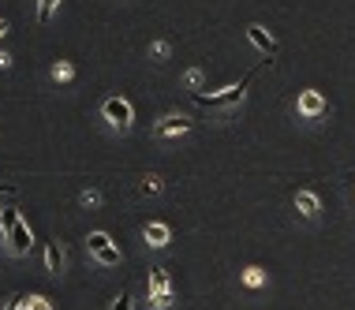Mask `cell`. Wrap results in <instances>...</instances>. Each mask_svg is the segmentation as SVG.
I'll return each instance as SVG.
<instances>
[{
    "label": "cell",
    "mask_w": 355,
    "mask_h": 310,
    "mask_svg": "<svg viewBox=\"0 0 355 310\" xmlns=\"http://www.w3.org/2000/svg\"><path fill=\"white\" fill-rule=\"evenodd\" d=\"M0 232H4L8 239V250L12 255H31L34 247V236H31V225H26L23 217H19V209H0Z\"/></svg>",
    "instance_id": "obj_1"
},
{
    "label": "cell",
    "mask_w": 355,
    "mask_h": 310,
    "mask_svg": "<svg viewBox=\"0 0 355 310\" xmlns=\"http://www.w3.org/2000/svg\"><path fill=\"white\" fill-rule=\"evenodd\" d=\"M101 120L109 123V131L116 135H128L131 123H135V109H131L128 98H120V94H112V98L101 101Z\"/></svg>",
    "instance_id": "obj_2"
},
{
    "label": "cell",
    "mask_w": 355,
    "mask_h": 310,
    "mask_svg": "<svg viewBox=\"0 0 355 310\" xmlns=\"http://www.w3.org/2000/svg\"><path fill=\"white\" fill-rule=\"evenodd\" d=\"M254 75L258 71H251V75H243L236 86H228V90H220V94H195V101L202 105V109H236L239 101H243V94H247V86L254 83Z\"/></svg>",
    "instance_id": "obj_3"
},
{
    "label": "cell",
    "mask_w": 355,
    "mask_h": 310,
    "mask_svg": "<svg viewBox=\"0 0 355 310\" xmlns=\"http://www.w3.org/2000/svg\"><path fill=\"white\" fill-rule=\"evenodd\" d=\"M176 292H172V277L165 266H150V310H172Z\"/></svg>",
    "instance_id": "obj_4"
},
{
    "label": "cell",
    "mask_w": 355,
    "mask_h": 310,
    "mask_svg": "<svg viewBox=\"0 0 355 310\" xmlns=\"http://www.w3.org/2000/svg\"><path fill=\"white\" fill-rule=\"evenodd\" d=\"M86 250H90L94 261H101V266H120V258H123L120 247L112 243L105 232H90V236H86Z\"/></svg>",
    "instance_id": "obj_5"
},
{
    "label": "cell",
    "mask_w": 355,
    "mask_h": 310,
    "mask_svg": "<svg viewBox=\"0 0 355 310\" xmlns=\"http://www.w3.org/2000/svg\"><path fill=\"white\" fill-rule=\"evenodd\" d=\"M191 128H195V120H191V116H184V112H165L157 123H153V135H157V139H176V135H187Z\"/></svg>",
    "instance_id": "obj_6"
},
{
    "label": "cell",
    "mask_w": 355,
    "mask_h": 310,
    "mask_svg": "<svg viewBox=\"0 0 355 310\" xmlns=\"http://www.w3.org/2000/svg\"><path fill=\"white\" fill-rule=\"evenodd\" d=\"M295 109H300L303 120H318V116H325V109H329V105H325V98H322L318 90H303L300 101H295Z\"/></svg>",
    "instance_id": "obj_7"
},
{
    "label": "cell",
    "mask_w": 355,
    "mask_h": 310,
    "mask_svg": "<svg viewBox=\"0 0 355 310\" xmlns=\"http://www.w3.org/2000/svg\"><path fill=\"white\" fill-rule=\"evenodd\" d=\"M247 42H251L258 53H266V56H277V53H281V45H277V37H273V34H266V26H258V23H251V26H247Z\"/></svg>",
    "instance_id": "obj_8"
},
{
    "label": "cell",
    "mask_w": 355,
    "mask_h": 310,
    "mask_svg": "<svg viewBox=\"0 0 355 310\" xmlns=\"http://www.w3.org/2000/svg\"><path fill=\"white\" fill-rule=\"evenodd\" d=\"M295 209H300V217H306V221L322 217V202H318L314 191H295Z\"/></svg>",
    "instance_id": "obj_9"
},
{
    "label": "cell",
    "mask_w": 355,
    "mask_h": 310,
    "mask_svg": "<svg viewBox=\"0 0 355 310\" xmlns=\"http://www.w3.org/2000/svg\"><path fill=\"white\" fill-rule=\"evenodd\" d=\"M142 236H146V243L150 247H168V239H172V232H168V225H161V221H150L146 228H142Z\"/></svg>",
    "instance_id": "obj_10"
},
{
    "label": "cell",
    "mask_w": 355,
    "mask_h": 310,
    "mask_svg": "<svg viewBox=\"0 0 355 310\" xmlns=\"http://www.w3.org/2000/svg\"><path fill=\"white\" fill-rule=\"evenodd\" d=\"M45 269H49L53 277L64 273V250H60V243H49V247H45Z\"/></svg>",
    "instance_id": "obj_11"
},
{
    "label": "cell",
    "mask_w": 355,
    "mask_h": 310,
    "mask_svg": "<svg viewBox=\"0 0 355 310\" xmlns=\"http://www.w3.org/2000/svg\"><path fill=\"white\" fill-rule=\"evenodd\" d=\"M49 79H53V83H71V79H75V64H71V60H56V64L49 67Z\"/></svg>",
    "instance_id": "obj_12"
},
{
    "label": "cell",
    "mask_w": 355,
    "mask_h": 310,
    "mask_svg": "<svg viewBox=\"0 0 355 310\" xmlns=\"http://www.w3.org/2000/svg\"><path fill=\"white\" fill-rule=\"evenodd\" d=\"M150 56H153V64H165L168 56H172V42H168V37H157V42H150Z\"/></svg>",
    "instance_id": "obj_13"
},
{
    "label": "cell",
    "mask_w": 355,
    "mask_h": 310,
    "mask_svg": "<svg viewBox=\"0 0 355 310\" xmlns=\"http://www.w3.org/2000/svg\"><path fill=\"white\" fill-rule=\"evenodd\" d=\"M243 284H247V288H262V284H266V273H262L258 266H247V269H243Z\"/></svg>",
    "instance_id": "obj_14"
},
{
    "label": "cell",
    "mask_w": 355,
    "mask_h": 310,
    "mask_svg": "<svg viewBox=\"0 0 355 310\" xmlns=\"http://www.w3.org/2000/svg\"><path fill=\"white\" fill-rule=\"evenodd\" d=\"M202 79H206L202 67H187V71H184V86H187V90H198V86H202Z\"/></svg>",
    "instance_id": "obj_15"
},
{
    "label": "cell",
    "mask_w": 355,
    "mask_h": 310,
    "mask_svg": "<svg viewBox=\"0 0 355 310\" xmlns=\"http://www.w3.org/2000/svg\"><path fill=\"white\" fill-rule=\"evenodd\" d=\"M56 4H60V0H37V23H49Z\"/></svg>",
    "instance_id": "obj_16"
},
{
    "label": "cell",
    "mask_w": 355,
    "mask_h": 310,
    "mask_svg": "<svg viewBox=\"0 0 355 310\" xmlns=\"http://www.w3.org/2000/svg\"><path fill=\"white\" fill-rule=\"evenodd\" d=\"M79 202H83L86 209H98V206H101V191H98V187H86L83 195H79Z\"/></svg>",
    "instance_id": "obj_17"
},
{
    "label": "cell",
    "mask_w": 355,
    "mask_h": 310,
    "mask_svg": "<svg viewBox=\"0 0 355 310\" xmlns=\"http://www.w3.org/2000/svg\"><path fill=\"white\" fill-rule=\"evenodd\" d=\"M157 191H161V176L146 172V176H142V195H157Z\"/></svg>",
    "instance_id": "obj_18"
},
{
    "label": "cell",
    "mask_w": 355,
    "mask_h": 310,
    "mask_svg": "<svg viewBox=\"0 0 355 310\" xmlns=\"http://www.w3.org/2000/svg\"><path fill=\"white\" fill-rule=\"evenodd\" d=\"M23 310H53V303H49L45 295H31V299L23 303Z\"/></svg>",
    "instance_id": "obj_19"
},
{
    "label": "cell",
    "mask_w": 355,
    "mask_h": 310,
    "mask_svg": "<svg viewBox=\"0 0 355 310\" xmlns=\"http://www.w3.org/2000/svg\"><path fill=\"white\" fill-rule=\"evenodd\" d=\"M23 303H26V295H19V292H15V295H8V303L0 307V310H23Z\"/></svg>",
    "instance_id": "obj_20"
},
{
    "label": "cell",
    "mask_w": 355,
    "mask_h": 310,
    "mask_svg": "<svg viewBox=\"0 0 355 310\" xmlns=\"http://www.w3.org/2000/svg\"><path fill=\"white\" fill-rule=\"evenodd\" d=\"M112 310H131V292H120L112 299Z\"/></svg>",
    "instance_id": "obj_21"
},
{
    "label": "cell",
    "mask_w": 355,
    "mask_h": 310,
    "mask_svg": "<svg viewBox=\"0 0 355 310\" xmlns=\"http://www.w3.org/2000/svg\"><path fill=\"white\" fill-rule=\"evenodd\" d=\"M12 60H15L12 53H4V49H0V71H8V67H12Z\"/></svg>",
    "instance_id": "obj_22"
},
{
    "label": "cell",
    "mask_w": 355,
    "mask_h": 310,
    "mask_svg": "<svg viewBox=\"0 0 355 310\" xmlns=\"http://www.w3.org/2000/svg\"><path fill=\"white\" fill-rule=\"evenodd\" d=\"M12 31V23H8V19H0V42H4V34Z\"/></svg>",
    "instance_id": "obj_23"
},
{
    "label": "cell",
    "mask_w": 355,
    "mask_h": 310,
    "mask_svg": "<svg viewBox=\"0 0 355 310\" xmlns=\"http://www.w3.org/2000/svg\"><path fill=\"white\" fill-rule=\"evenodd\" d=\"M0 195H15V187L12 183H0Z\"/></svg>",
    "instance_id": "obj_24"
}]
</instances>
